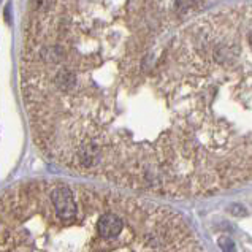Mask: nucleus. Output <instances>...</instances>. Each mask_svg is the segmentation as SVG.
<instances>
[{
    "label": "nucleus",
    "mask_w": 252,
    "mask_h": 252,
    "mask_svg": "<svg viewBox=\"0 0 252 252\" xmlns=\"http://www.w3.org/2000/svg\"><path fill=\"white\" fill-rule=\"evenodd\" d=\"M43 149L76 173L162 197L252 183V2L98 62L62 94Z\"/></svg>",
    "instance_id": "obj_1"
},
{
    "label": "nucleus",
    "mask_w": 252,
    "mask_h": 252,
    "mask_svg": "<svg viewBox=\"0 0 252 252\" xmlns=\"http://www.w3.org/2000/svg\"><path fill=\"white\" fill-rule=\"evenodd\" d=\"M0 252H205L175 210L121 192L38 181L0 197Z\"/></svg>",
    "instance_id": "obj_2"
},
{
    "label": "nucleus",
    "mask_w": 252,
    "mask_h": 252,
    "mask_svg": "<svg viewBox=\"0 0 252 252\" xmlns=\"http://www.w3.org/2000/svg\"><path fill=\"white\" fill-rule=\"evenodd\" d=\"M225 0H51L83 38L103 48L146 43Z\"/></svg>",
    "instance_id": "obj_3"
},
{
    "label": "nucleus",
    "mask_w": 252,
    "mask_h": 252,
    "mask_svg": "<svg viewBox=\"0 0 252 252\" xmlns=\"http://www.w3.org/2000/svg\"><path fill=\"white\" fill-rule=\"evenodd\" d=\"M219 246L224 252H236V246L235 243L230 240V238H220L219 240Z\"/></svg>",
    "instance_id": "obj_4"
}]
</instances>
